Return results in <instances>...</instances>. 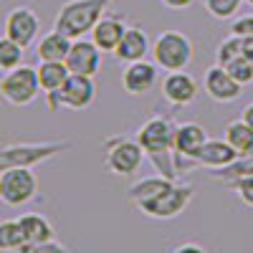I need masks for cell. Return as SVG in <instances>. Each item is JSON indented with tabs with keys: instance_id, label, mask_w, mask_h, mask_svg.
<instances>
[{
	"instance_id": "obj_33",
	"label": "cell",
	"mask_w": 253,
	"mask_h": 253,
	"mask_svg": "<svg viewBox=\"0 0 253 253\" xmlns=\"http://www.w3.org/2000/svg\"><path fill=\"white\" fill-rule=\"evenodd\" d=\"M241 56H246L248 61H253V38H241Z\"/></svg>"
},
{
	"instance_id": "obj_32",
	"label": "cell",
	"mask_w": 253,
	"mask_h": 253,
	"mask_svg": "<svg viewBox=\"0 0 253 253\" xmlns=\"http://www.w3.org/2000/svg\"><path fill=\"white\" fill-rule=\"evenodd\" d=\"M172 253H208L203 246H198V243H182V246H177Z\"/></svg>"
},
{
	"instance_id": "obj_1",
	"label": "cell",
	"mask_w": 253,
	"mask_h": 253,
	"mask_svg": "<svg viewBox=\"0 0 253 253\" xmlns=\"http://www.w3.org/2000/svg\"><path fill=\"white\" fill-rule=\"evenodd\" d=\"M172 137H175V126L162 119L155 117L150 122H144L137 132V144L142 147V152L150 157L157 170L162 172V177L175 180V152H172Z\"/></svg>"
},
{
	"instance_id": "obj_16",
	"label": "cell",
	"mask_w": 253,
	"mask_h": 253,
	"mask_svg": "<svg viewBox=\"0 0 253 253\" xmlns=\"http://www.w3.org/2000/svg\"><path fill=\"white\" fill-rule=\"evenodd\" d=\"M152 51V41L139 26H129L124 31L119 46L114 48V56L124 63H134V61H144L147 53Z\"/></svg>"
},
{
	"instance_id": "obj_12",
	"label": "cell",
	"mask_w": 253,
	"mask_h": 253,
	"mask_svg": "<svg viewBox=\"0 0 253 253\" xmlns=\"http://www.w3.org/2000/svg\"><path fill=\"white\" fill-rule=\"evenodd\" d=\"M203 89L205 94L213 99V101H220V104H228V101H236L241 94H243V86L230 76L220 63L210 66L203 76Z\"/></svg>"
},
{
	"instance_id": "obj_21",
	"label": "cell",
	"mask_w": 253,
	"mask_h": 253,
	"mask_svg": "<svg viewBox=\"0 0 253 253\" xmlns=\"http://www.w3.org/2000/svg\"><path fill=\"white\" fill-rule=\"evenodd\" d=\"M36 76H38V86L41 91H56L61 89V84L69 79V69L63 61H41L36 66Z\"/></svg>"
},
{
	"instance_id": "obj_24",
	"label": "cell",
	"mask_w": 253,
	"mask_h": 253,
	"mask_svg": "<svg viewBox=\"0 0 253 253\" xmlns=\"http://www.w3.org/2000/svg\"><path fill=\"white\" fill-rule=\"evenodd\" d=\"M23 53H26L23 46H18L15 41L3 36V38H0V71L5 74V71L20 66V63H23Z\"/></svg>"
},
{
	"instance_id": "obj_10",
	"label": "cell",
	"mask_w": 253,
	"mask_h": 253,
	"mask_svg": "<svg viewBox=\"0 0 253 253\" xmlns=\"http://www.w3.org/2000/svg\"><path fill=\"white\" fill-rule=\"evenodd\" d=\"M38 31H41V20L31 8H13L5 15V36L15 41L18 46L28 48L31 43H36Z\"/></svg>"
},
{
	"instance_id": "obj_14",
	"label": "cell",
	"mask_w": 253,
	"mask_h": 253,
	"mask_svg": "<svg viewBox=\"0 0 253 253\" xmlns=\"http://www.w3.org/2000/svg\"><path fill=\"white\" fill-rule=\"evenodd\" d=\"M129 28L126 26L124 15H101L99 23L91 31V43L101 51V53H114V48L119 46V41L124 36V31Z\"/></svg>"
},
{
	"instance_id": "obj_27",
	"label": "cell",
	"mask_w": 253,
	"mask_h": 253,
	"mask_svg": "<svg viewBox=\"0 0 253 253\" xmlns=\"http://www.w3.org/2000/svg\"><path fill=\"white\" fill-rule=\"evenodd\" d=\"M236 56H241V38L230 33V38H225L220 48H218V63L220 66H225L228 61H233Z\"/></svg>"
},
{
	"instance_id": "obj_5",
	"label": "cell",
	"mask_w": 253,
	"mask_h": 253,
	"mask_svg": "<svg viewBox=\"0 0 253 253\" xmlns=\"http://www.w3.org/2000/svg\"><path fill=\"white\" fill-rule=\"evenodd\" d=\"M69 142H41V144H5L0 147V172L13 167H33L38 162H46L58 152L69 150Z\"/></svg>"
},
{
	"instance_id": "obj_7",
	"label": "cell",
	"mask_w": 253,
	"mask_h": 253,
	"mask_svg": "<svg viewBox=\"0 0 253 253\" xmlns=\"http://www.w3.org/2000/svg\"><path fill=\"white\" fill-rule=\"evenodd\" d=\"M190 198H193V187H187V185H175V180H172L165 190H160L157 195H152V198H147V200L137 203V208L142 210L144 215H150V218L167 220V218L180 215L182 210L187 208Z\"/></svg>"
},
{
	"instance_id": "obj_31",
	"label": "cell",
	"mask_w": 253,
	"mask_h": 253,
	"mask_svg": "<svg viewBox=\"0 0 253 253\" xmlns=\"http://www.w3.org/2000/svg\"><path fill=\"white\" fill-rule=\"evenodd\" d=\"M165 8H172V10H185L195 3V0H160Z\"/></svg>"
},
{
	"instance_id": "obj_15",
	"label": "cell",
	"mask_w": 253,
	"mask_h": 253,
	"mask_svg": "<svg viewBox=\"0 0 253 253\" xmlns=\"http://www.w3.org/2000/svg\"><path fill=\"white\" fill-rule=\"evenodd\" d=\"M162 96L175 107H187L198 96V81L187 71H170L162 79Z\"/></svg>"
},
{
	"instance_id": "obj_6",
	"label": "cell",
	"mask_w": 253,
	"mask_h": 253,
	"mask_svg": "<svg viewBox=\"0 0 253 253\" xmlns=\"http://www.w3.org/2000/svg\"><path fill=\"white\" fill-rule=\"evenodd\" d=\"M41 86H38V76H36V69L33 66H20L10 69L3 74L0 79V99L10 107H28V104L36 101Z\"/></svg>"
},
{
	"instance_id": "obj_13",
	"label": "cell",
	"mask_w": 253,
	"mask_h": 253,
	"mask_svg": "<svg viewBox=\"0 0 253 253\" xmlns=\"http://www.w3.org/2000/svg\"><path fill=\"white\" fill-rule=\"evenodd\" d=\"M157 84V66L155 61H134L126 63V69L122 71V89L132 96H144L147 91H152Z\"/></svg>"
},
{
	"instance_id": "obj_34",
	"label": "cell",
	"mask_w": 253,
	"mask_h": 253,
	"mask_svg": "<svg viewBox=\"0 0 253 253\" xmlns=\"http://www.w3.org/2000/svg\"><path fill=\"white\" fill-rule=\"evenodd\" d=\"M241 119L251 126V129H253V104H248V107L243 109V114H241Z\"/></svg>"
},
{
	"instance_id": "obj_19",
	"label": "cell",
	"mask_w": 253,
	"mask_h": 253,
	"mask_svg": "<svg viewBox=\"0 0 253 253\" xmlns=\"http://www.w3.org/2000/svg\"><path fill=\"white\" fill-rule=\"evenodd\" d=\"M71 43H74L71 38H66L63 33H58V31H51V33H46V36L38 38L36 56H38L41 61H66Z\"/></svg>"
},
{
	"instance_id": "obj_8",
	"label": "cell",
	"mask_w": 253,
	"mask_h": 253,
	"mask_svg": "<svg viewBox=\"0 0 253 253\" xmlns=\"http://www.w3.org/2000/svg\"><path fill=\"white\" fill-rule=\"evenodd\" d=\"M38 193V177L33 167H13V170L0 172V203L10 208L26 205Z\"/></svg>"
},
{
	"instance_id": "obj_11",
	"label": "cell",
	"mask_w": 253,
	"mask_h": 253,
	"mask_svg": "<svg viewBox=\"0 0 253 253\" xmlns=\"http://www.w3.org/2000/svg\"><path fill=\"white\" fill-rule=\"evenodd\" d=\"M63 63H66L69 74L96 76L99 69H101V51L91 43V38H76Z\"/></svg>"
},
{
	"instance_id": "obj_20",
	"label": "cell",
	"mask_w": 253,
	"mask_h": 253,
	"mask_svg": "<svg viewBox=\"0 0 253 253\" xmlns=\"http://www.w3.org/2000/svg\"><path fill=\"white\" fill-rule=\"evenodd\" d=\"M20 230H23L26 243H41V241H51L53 238V225L46 215L41 213H23L18 218Z\"/></svg>"
},
{
	"instance_id": "obj_35",
	"label": "cell",
	"mask_w": 253,
	"mask_h": 253,
	"mask_svg": "<svg viewBox=\"0 0 253 253\" xmlns=\"http://www.w3.org/2000/svg\"><path fill=\"white\" fill-rule=\"evenodd\" d=\"M243 3H248V5H253V0H243Z\"/></svg>"
},
{
	"instance_id": "obj_30",
	"label": "cell",
	"mask_w": 253,
	"mask_h": 253,
	"mask_svg": "<svg viewBox=\"0 0 253 253\" xmlns=\"http://www.w3.org/2000/svg\"><path fill=\"white\" fill-rule=\"evenodd\" d=\"M230 33L241 36V38H253V15H241L233 26H230Z\"/></svg>"
},
{
	"instance_id": "obj_23",
	"label": "cell",
	"mask_w": 253,
	"mask_h": 253,
	"mask_svg": "<svg viewBox=\"0 0 253 253\" xmlns=\"http://www.w3.org/2000/svg\"><path fill=\"white\" fill-rule=\"evenodd\" d=\"M26 243L23 230H20L18 218L15 220H0V251L3 253H15Z\"/></svg>"
},
{
	"instance_id": "obj_26",
	"label": "cell",
	"mask_w": 253,
	"mask_h": 253,
	"mask_svg": "<svg viewBox=\"0 0 253 253\" xmlns=\"http://www.w3.org/2000/svg\"><path fill=\"white\" fill-rule=\"evenodd\" d=\"M203 5H205V10L213 15V18L230 20V18L238 13V8L243 5V0H203Z\"/></svg>"
},
{
	"instance_id": "obj_9",
	"label": "cell",
	"mask_w": 253,
	"mask_h": 253,
	"mask_svg": "<svg viewBox=\"0 0 253 253\" xmlns=\"http://www.w3.org/2000/svg\"><path fill=\"white\" fill-rule=\"evenodd\" d=\"M144 160L142 147L137 144V139H114L107 147V170L119 175V177H132L139 165Z\"/></svg>"
},
{
	"instance_id": "obj_2",
	"label": "cell",
	"mask_w": 253,
	"mask_h": 253,
	"mask_svg": "<svg viewBox=\"0 0 253 253\" xmlns=\"http://www.w3.org/2000/svg\"><path fill=\"white\" fill-rule=\"evenodd\" d=\"M112 0H69L63 5L53 20V31L63 33L66 38H86L94 26L99 23V18L107 13V5Z\"/></svg>"
},
{
	"instance_id": "obj_17",
	"label": "cell",
	"mask_w": 253,
	"mask_h": 253,
	"mask_svg": "<svg viewBox=\"0 0 253 253\" xmlns=\"http://www.w3.org/2000/svg\"><path fill=\"white\" fill-rule=\"evenodd\" d=\"M236 160H238V152L225 139H205L200 144V150L193 155V162L203 167H215V170H223V167L233 165Z\"/></svg>"
},
{
	"instance_id": "obj_22",
	"label": "cell",
	"mask_w": 253,
	"mask_h": 253,
	"mask_svg": "<svg viewBox=\"0 0 253 253\" xmlns=\"http://www.w3.org/2000/svg\"><path fill=\"white\" fill-rule=\"evenodd\" d=\"M233 150L238 152V157L253 152V129L243 122V119H233L225 126V137H223Z\"/></svg>"
},
{
	"instance_id": "obj_4",
	"label": "cell",
	"mask_w": 253,
	"mask_h": 253,
	"mask_svg": "<svg viewBox=\"0 0 253 253\" xmlns=\"http://www.w3.org/2000/svg\"><path fill=\"white\" fill-rule=\"evenodd\" d=\"M94 101H96V81L94 76H81V74H69V79L61 84V89L46 94L48 112H56L61 107L81 112L89 109Z\"/></svg>"
},
{
	"instance_id": "obj_29",
	"label": "cell",
	"mask_w": 253,
	"mask_h": 253,
	"mask_svg": "<svg viewBox=\"0 0 253 253\" xmlns=\"http://www.w3.org/2000/svg\"><path fill=\"white\" fill-rule=\"evenodd\" d=\"M233 185H236L238 198H241L248 208H253V175H243V177H238Z\"/></svg>"
},
{
	"instance_id": "obj_18",
	"label": "cell",
	"mask_w": 253,
	"mask_h": 253,
	"mask_svg": "<svg viewBox=\"0 0 253 253\" xmlns=\"http://www.w3.org/2000/svg\"><path fill=\"white\" fill-rule=\"evenodd\" d=\"M208 139L205 129L195 122H185L175 126V137H172V152L175 160H193V155L200 150V144Z\"/></svg>"
},
{
	"instance_id": "obj_28",
	"label": "cell",
	"mask_w": 253,
	"mask_h": 253,
	"mask_svg": "<svg viewBox=\"0 0 253 253\" xmlns=\"http://www.w3.org/2000/svg\"><path fill=\"white\" fill-rule=\"evenodd\" d=\"M15 253H66V248L56 238H51V241H41V243H23Z\"/></svg>"
},
{
	"instance_id": "obj_3",
	"label": "cell",
	"mask_w": 253,
	"mask_h": 253,
	"mask_svg": "<svg viewBox=\"0 0 253 253\" xmlns=\"http://www.w3.org/2000/svg\"><path fill=\"white\" fill-rule=\"evenodd\" d=\"M195 56L193 41H190L182 31H162L155 43H152V58L155 66L170 71H185L190 66V61Z\"/></svg>"
},
{
	"instance_id": "obj_25",
	"label": "cell",
	"mask_w": 253,
	"mask_h": 253,
	"mask_svg": "<svg viewBox=\"0 0 253 253\" xmlns=\"http://www.w3.org/2000/svg\"><path fill=\"white\" fill-rule=\"evenodd\" d=\"M223 69L233 76L241 86H248V84L253 81V61H248L246 56H236L233 61H228Z\"/></svg>"
}]
</instances>
